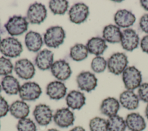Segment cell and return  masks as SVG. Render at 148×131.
Wrapping results in <instances>:
<instances>
[{
	"label": "cell",
	"instance_id": "6da1fadb",
	"mask_svg": "<svg viewBox=\"0 0 148 131\" xmlns=\"http://www.w3.org/2000/svg\"><path fill=\"white\" fill-rule=\"evenodd\" d=\"M65 32L61 26H53L47 29L44 34L45 44L50 48H57L64 42Z\"/></svg>",
	"mask_w": 148,
	"mask_h": 131
},
{
	"label": "cell",
	"instance_id": "7a4b0ae2",
	"mask_svg": "<svg viewBox=\"0 0 148 131\" xmlns=\"http://www.w3.org/2000/svg\"><path fill=\"white\" fill-rule=\"evenodd\" d=\"M122 79L127 90L133 91L142 84V74L135 66H127L122 73Z\"/></svg>",
	"mask_w": 148,
	"mask_h": 131
},
{
	"label": "cell",
	"instance_id": "3957f363",
	"mask_svg": "<svg viewBox=\"0 0 148 131\" xmlns=\"http://www.w3.org/2000/svg\"><path fill=\"white\" fill-rule=\"evenodd\" d=\"M0 51L7 57L16 58L22 53L23 46L18 39L13 37H8L1 41Z\"/></svg>",
	"mask_w": 148,
	"mask_h": 131
},
{
	"label": "cell",
	"instance_id": "277c9868",
	"mask_svg": "<svg viewBox=\"0 0 148 131\" xmlns=\"http://www.w3.org/2000/svg\"><path fill=\"white\" fill-rule=\"evenodd\" d=\"M128 63V58L125 54L115 53L108 58L107 68L109 72L115 75H119L127 68Z\"/></svg>",
	"mask_w": 148,
	"mask_h": 131
},
{
	"label": "cell",
	"instance_id": "5b68a950",
	"mask_svg": "<svg viewBox=\"0 0 148 131\" xmlns=\"http://www.w3.org/2000/svg\"><path fill=\"white\" fill-rule=\"evenodd\" d=\"M28 22L27 18L21 16H13L9 18L5 24L8 33L12 36H18L24 33L28 29Z\"/></svg>",
	"mask_w": 148,
	"mask_h": 131
},
{
	"label": "cell",
	"instance_id": "8992f818",
	"mask_svg": "<svg viewBox=\"0 0 148 131\" xmlns=\"http://www.w3.org/2000/svg\"><path fill=\"white\" fill-rule=\"evenodd\" d=\"M47 17V9L41 3L31 4L27 12V20L32 24H40Z\"/></svg>",
	"mask_w": 148,
	"mask_h": 131
},
{
	"label": "cell",
	"instance_id": "52a82bcc",
	"mask_svg": "<svg viewBox=\"0 0 148 131\" xmlns=\"http://www.w3.org/2000/svg\"><path fill=\"white\" fill-rule=\"evenodd\" d=\"M42 89L39 85L35 82H26L20 88L18 94L24 101H34L38 99L41 93Z\"/></svg>",
	"mask_w": 148,
	"mask_h": 131
},
{
	"label": "cell",
	"instance_id": "ba28073f",
	"mask_svg": "<svg viewBox=\"0 0 148 131\" xmlns=\"http://www.w3.org/2000/svg\"><path fill=\"white\" fill-rule=\"evenodd\" d=\"M14 69L16 74L20 78L24 80L32 78L35 73V69L34 64L27 58L17 60L15 63Z\"/></svg>",
	"mask_w": 148,
	"mask_h": 131
},
{
	"label": "cell",
	"instance_id": "9c48e42d",
	"mask_svg": "<svg viewBox=\"0 0 148 131\" xmlns=\"http://www.w3.org/2000/svg\"><path fill=\"white\" fill-rule=\"evenodd\" d=\"M53 118L56 125L61 128H66L73 125L75 121L73 113L67 107L58 109L54 114Z\"/></svg>",
	"mask_w": 148,
	"mask_h": 131
},
{
	"label": "cell",
	"instance_id": "30bf717a",
	"mask_svg": "<svg viewBox=\"0 0 148 131\" xmlns=\"http://www.w3.org/2000/svg\"><path fill=\"white\" fill-rule=\"evenodd\" d=\"M69 17L71 22L79 24L84 22L89 15L88 7L84 3L74 4L69 9Z\"/></svg>",
	"mask_w": 148,
	"mask_h": 131
},
{
	"label": "cell",
	"instance_id": "8fae6325",
	"mask_svg": "<svg viewBox=\"0 0 148 131\" xmlns=\"http://www.w3.org/2000/svg\"><path fill=\"white\" fill-rule=\"evenodd\" d=\"M33 115L36 122L40 126H47L51 121L53 115L50 107L45 104H39L35 107Z\"/></svg>",
	"mask_w": 148,
	"mask_h": 131
},
{
	"label": "cell",
	"instance_id": "7c38bea8",
	"mask_svg": "<svg viewBox=\"0 0 148 131\" xmlns=\"http://www.w3.org/2000/svg\"><path fill=\"white\" fill-rule=\"evenodd\" d=\"M98 80L95 76L90 72H82L76 77L78 87L82 90L90 92L97 87Z\"/></svg>",
	"mask_w": 148,
	"mask_h": 131
},
{
	"label": "cell",
	"instance_id": "4fadbf2b",
	"mask_svg": "<svg viewBox=\"0 0 148 131\" xmlns=\"http://www.w3.org/2000/svg\"><path fill=\"white\" fill-rule=\"evenodd\" d=\"M120 43L123 49L128 51H132L139 45V37L135 30L127 28L122 32Z\"/></svg>",
	"mask_w": 148,
	"mask_h": 131
},
{
	"label": "cell",
	"instance_id": "5bb4252c",
	"mask_svg": "<svg viewBox=\"0 0 148 131\" xmlns=\"http://www.w3.org/2000/svg\"><path fill=\"white\" fill-rule=\"evenodd\" d=\"M50 69L53 76L60 81L66 80L72 74V70L69 63L63 59L53 62Z\"/></svg>",
	"mask_w": 148,
	"mask_h": 131
},
{
	"label": "cell",
	"instance_id": "9a60e30c",
	"mask_svg": "<svg viewBox=\"0 0 148 131\" xmlns=\"http://www.w3.org/2000/svg\"><path fill=\"white\" fill-rule=\"evenodd\" d=\"M139 98L133 91L125 90L119 96L120 104L128 110H134L139 107Z\"/></svg>",
	"mask_w": 148,
	"mask_h": 131
},
{
	"label": "cell",
	"instance_id": "2e32d148",
	"mask_svg": "<svg viewBox=\"0 0 148 131\" xmlns=\"http://www.w3.org/2000/svg\"><path fill=\"white\" fill-rule=\"evenodd\" d=\"M67 88L65 85L60 81L49 83L46 87V94L53 100H60L66 94Z\"/></svg>",
	"mask_w": 148,
	"mask_h": 131
},
{
	"label": "cell",
	"instance_id": "e0dca14e",
	"mask_svg": "<svg viewBox=\"0 0 148 131\" xmlns=\"http://www.w3.org/2000/svg\"><path fill=\"white\" fill-rule=\"evenodd\" d=\"M114 20L116 25L119 28H127L134 24L136 17L131 12L125 9H120L115 13Z\"/></svg>",
	"mask_w": 148,
	"mask_h": 131
},
{
	"label": "cell",
	"instance_id": "ac0fdd59",
	"mask_svg": "<svg viewBox=\"0 0 148 131\" xmlns=\"http://www.w3.org/2000/svg\"><path fill=\"white\" fill-rule=\"evenodd\" d=\"M120 107V104L117 99L113 97H108L102 101L99 109L103 115L110 117L117 114Z\"/></svg>",
	"mask_w": 148,
	"mask_h": 131
},
{
	"label": "cell",
	"instance_id": "d6986e66",
	"mask_svg": "<svg viewBox=\"0 0 148 131\" xmlns=\"http://www.w3.org/2000/svg\"><path fill=\"white\" fill-rule=\"evenodd\" d=\"M54 54L49 50L44 49L39 52L35 59L36 66L42 70L51 68L53 63Z\"/></svg>",
	"mask_w": 148,
	"mask_h": 131
},
{
	"label": "cell",
	"instance_id": "ffe728a7",
	"mask_svg": "<svg viewBox=\"0 0 148 131\" xmlns=\"http://www.w3.org/2000/svg\"><path fill=\"white\" fill-rule=\"evenodd\" d=\"M125 120L127 128L130 131H143L146 127V123L144 118L137 113L128 114Z\"/></svg>",
	"mask_w": 148,
	"mask_h": 131
},
{
	"label": "cell",
	"instance_id": "44dd1931",
	"mask_svg": "<svg viewBox=\"0 0 148 131\" xmlns=\"http://www.w3.org/2000/svg\"><path fill=\"white\" fill-rule=\"evenodd\" d=\"M66 103L72 110H80L86 103V96L80 91L73 90L66 96Z\"/></svg>",
	"mask_w": 148,
	"mask_h": 131
},
{
	"label": "cell",
	"instance_id": "7402d4cb",
	"mask_svg": "<svg viewBox=\"0 0 148 131\" xmlns=\"http://www.w3.org/2000/svg\"><path fill=\"white\" fill-rule=\"evenodd\" d=\"M43 41L40 34L31 31L25 36V44L27 49L32 52H37L42 47Z\"/></svg>",
	"mask_w": 148,
	"mask_h": 131
},
{
	"label": "cell",
	"instance_id": "603a6c76",
	"mask_svg": "<svg viewBox=\"0 0 148 131\" xmlns=\"http://www.w3.org/2000/svg\"><path fill=\"white\" fill-rule=\"evenodd\" d=\"M9 111L14 118L21 119L28 115L29 113V107L24 100H16L13 102L9 107Z\"/></svg>",
	"mask_w": 148,
	"mask_h": 131
},
{
	"label": "cell",
	"instance_id": "cb8c5ba5",
	"mask_svg": "<svg viewBox=\"0 0 148 131\" xmlns=\"http://www.w3.org/2000/svg\"><path fill=\"white\" fill-rule=\"evenodd\" d=\"M122 32L119 27L113 24L105 26L102 31V37L105 42L110 43L120 42Z\"/></svg>",
	"mask_w": 148,
	"mask_h": 131
},
{
	"label": "cell",
	"instance_id": "d4e9b609",
	"mask_svg": "<svg viewBox=\"0 0 148 131\" xmlns=\"http://www.w3.org/2000/svg\"><path fill=\"white\" fill-rule=\"evenodd\" d=\"M86 46L88 53L96 56H100L108 47L105 40L100 37H93L91 38L88 40Z\"/></svg>",
	"mask_w": 148,
	"mask_h": 131
},
{
	"label": "cell",
	"instance_id": "484cf974",
	"mask_svg": "<svg viewBox=\"0 0 148 131\" xmlns=\"http://www.w3.org/2000/svg\"><path fill=\"white\" fill-rule=\"evenodd\" d=\"M20 85L16 78L11 75L3 77L1 81V87L4 92L10 95H16L18 93Z\"/></svg>",
	"mask_w": 148,
	"mask_h": 131
},
{
	"label": "cell",
	"instance_id": "4316f807",
	"mask_svg": "<svg viewBox=\"0 0 148 131\" xmlns=\"http://www.w3.org/2000/svg\"><path fill=\"white\" fill-rule=\"evenodd\" d=\"M108 131H125V120L119 115L109 117L107 119Z\"/></svg>",
	"mask_w": 148,
	"mask_h": 131
},
{
	"label": "cell",
	"instance_id": "83f0119b",
	"mask_svg": "<svg viewBox=\"0 0 148 131\" xmlns=\"http://www.w3.org/2000/svg\"><path fill=\"white\" fill-rule=\"evenodd\" d=\"M88 54L86 46L78 43L75 44L70 49V57L75 61H81L86 59Z\"/></svg>",
	"mask_w": 148,
	"mask_h": 131
},
{
	"label": "cell",
	"instance_id": "f1b7e54d",
	"mask_svg": "<svg viewBox=\"0 0 148 131\" xmlns=\"http://www.w3.org/2000/svg\"><path fill=\"white\" fill-rule=\"evenodd\" d=\"M49 6L54 14H65L68 8V1L65 0H51L49 2Z\"/></svg>",
	"mask_w": 148,
	"mask_h": 131
},
{
	"label": "cell",
	"instance_id": "f546056e",
	"mask_svg": "<svg viewBox=\"0 0 148 131\" xmlns=\"http://www.w3.org/2000/svg\"><path fill=\"white\" fill-rule=\"evenodd\" d=\"M89 128L90 131H108L107 120L99 117H94L89 122Z\"/></svg>",
	"mask_w": 148,
	"mask_h": 131
},
{
	"label": "cell",
	"instance_id": "4dcf8cb0",
	"mask_svg": "<svg viewBox=\"0 0 148 131\" xmlns=\"http://www.w3.org/2000/svg\"><path fill=\"white\" fill-rule=\"evenodd\" d=\"M91 67L94 72L102 73L105 71L107 67V61L101 56H96L91 61Z\"/></svg>",
	"mask_w": 148,
	"mask_h": 131
},
{
	"label": "cell",
	"instance_id": "1f68e13d",
	"mask_svg": "<svg viewBox=\"0 0 148 131\" xmlns=\"http://www.w3.org/2000/svg\"><path fill=\"white\" fill-rule=\"evenodd\" d=\"M16 128L17 131H36V126L35 122L28 118L19 119Z\"/></svg>",
	"mask_w": 148,
	"mask_h": 131
},
{
	"label": "cell",
	"instance_id": "d6a6232c",
	"mask_svg": "<svg viewBox=\"0 0 148 131\" xmlns=\"http://www.w3.org/2000/svg\"><path fill=\"white\" fill-rule=\"evenodd\" d=\"M11 61L5 57H0V75L8 76L12 73L13 69Z\"/></svg>",
	"mask_w": 148,
	"mask_h": 131
},
{
	"label": "cell",
	"instance_id": "836d02e7",
	"mask_svg": "<svg viewBox=\"0 0 148 131\" xmlns=\"http://www.w3.org/2000/svg\"><path fill=\"white\" fill-rule=\"evenodd\" d=\"M138 96L140 100L148 104V83H144L138 88Z\"/></svg>",
	"mask_w": 148,
	"mask_h": 131
},
{
	"label": "cell",
	"instance_id": "e575fe53",
	"mask_svg": "<svg viewBox=\"0 0 148 131\" xmlns=\"http://www.w3.org/2000/svg\"><path fill=\"white\" fill-rule=\"evenodd\" d=\"M9 105L4 98L0 95V118L6 116L9 111Z\"/></svg>",
	"mask_w": 148,
	"mask_h": 131
},
{
	"label": "cell",
	"instance_id": "d590c367",
	"mask_svg": "<svg viewBox=\"0 0 148 131\" xmlns=\"http://www.w3.org/2000/svg\"><path fill=\"white\" fill-rule=\"evenodd\" d=\"M139 27L142 31L148 34V13L143 14L140 17Z\"/></svg>",
	"mask_w": 148,
	"mask_h": 131
},
{
	"label": "cell",
	"instance_id": "8d00e7d4",
	"mask_svg": "<svg viewBox=\"0 0 148 131\" xmlns=\"http://www.w3.org/2000/svg\"><path fill=\"white\" fill-rule=\"evenodd\" d=\"M140 47L143 52L148 54V35L142 38L140 41Z\"/></svg>",
	"mask_w": 148,
	"mask_h": 131
},
{
	"label": "cell",
	"instance_id": "74e56055",
	"mask_svg": "<svg viewBox=\"0 0 148 131\" xmlns=\"http://www.w3.org/2000/svg\"><path fill=\"white\" fill-rule=\"evenodd\" d=\"M140 3L142 7L144 9H145L146 11L148 12V1L142 0L140 1Z\"/></svg>",
	"mask_w": 148,
	"mask_h": 131
},
{
	"label": "cell",
	"instance_id": "f35d334b",
	"mask_svg": "<svg viewBox=\"0 0 148 131\" xmlns=\"http://www.w3.org/2000/svg\"><path fill=\"white\" fill-rule=\"evenodd\" d=\"M69 131H86L84 128L81 126H76L74 128H73L71 130Z\"/></svg>",
	"mask_w": 148,
	"mask_h": 131
},
{
	"label": "cell",
	"instance_id": "ab89813d",
	"mask_svg": "<svg viewBox=\"0 0 148 131\" xmlns=\"http://www.w3.org/2000/svg\"><path fill=\"white\" fill-rule=\"evenodd\" d=\"M145 115L147 119H148V104L146 106V107L145 108Z\"/></svg>",
	"mask_w": 148,
	"mask_h": 131
},
{
	"label": "cell",
	"instance_id": "60d3db41",
	"mask_svg": "<svg viewBox=\"0 0 148 131\" xmlns=\"http://www.w3.org/2000/svg\"><path fill=\"white\" fill-rule=\"evenodd\" d=\"M47 131H60L58 130H57V129H54V128H51V129H48Z\"/></svg>",
	"mask_w": 148,
	"mask_h": 131
},
{
	"label": "cell",
	"instance_id": "b9f144b4",
	"mask_svg": "<svg viewBox=\"0 0 148 131\" xmlns=\"http://www.w3.org/2000/svg\"><path fill=\"white\" fill-rule=\"evenodd\" d=\"M1 85L0 84V92H1Z\"/></svg>",
	"mask_w": 148,
	"mask_h": 131
},
{
	"label": "cell",
	"instance_id": "7bdbcfd3",
	"mask_svg": "<svg viewBox=\"0 0 148 131\" xmlns=\"http://www.w3.org/2000/svg\"><path fill=\"white\" fill-rule=\"evenodd\" d=\"M1 37H0V43H1Z\"/></svg>",
	"mask_w": 148,
	"mask_h": 131
},
{
	"label": "cell",
	"instance_id": "ee69618b",
	"mask_svg": "<svg viewBox=\"0 0 148 131\" xmlns=\"http://www.w3.org/2000/svg\"><path fill=\"white\" fill-rule=\"evenodd\" d=\"M0 126H1V125H0Z\"/></svg>",
	"mask_w": 148,
	"mask_h": 131
}]
</instances>
